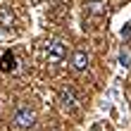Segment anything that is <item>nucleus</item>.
<instances>
[{
    "label": "nucleus",
    "instance_id": "obj_1",
    "mask_svg": "<svg viewBox=\"0 0 131 131\" xmlns=\"http://www.w3.org/2000/svg\"><path fill=\"white\" fill-rule=\"evenodd\" d=\"M64 57H67V43L62 38H55L48 45V50H45V62L48 64H60Z\"/></svg>",
    "mask_w": 131,
    "mask_h": 131
},
{
    "label": "nucleus",
    "instance_id": "obj_2",
    "mask_svg": "<svg viewBox=\"0 0 131 131\" xmlns=\"http://www.w3.org/2000/svg\"><path fill=\"white\" fill-rule=\"evenodd\" d=\"M14 122H17V126L29 129V126H34L36 114H34V110H29V107H19V110L14 112Z\"/></svg>",
    "mask_w": 131,
    "mask_h": 131
},
{
    "label": "nucleus",
    "instance_id": "obj_3",
    "mask_svg": "<svg viewBox=\"0 0 131 131\" xmlns=\"http://www.w3.org/2000/svg\"><path fill=\"white\" fill-rule=\"evenodd\" d=\"M60 100H62V107H64L67 112L79 110V95H76L72 88H64L62 93H60Z\"/></svg>",
    "mask_w": 131,
    "mask_h": 131
},
{
    "label": "nucleus",
    "instance_id": "obj_4",
    "mask_svg": "<svg viewBox=\"0 0 131 131\" xmlns=\"http://www.w3.org/2000/svg\"><path fill=\"white\" fill-rule=\"evenodd\" d=\"M88 67V52L86 50H76L72 55V69L74 72H83Z\"/></svg>",
    "mask_w": 131,
    "mask_h": 131
},
{
    "label": "nucleus",
    "instance_id": "obj_5",
    "mask_svg": "<svg viewBox=\"0 0 131 131\" xmlns=\"http://www.w3.org/2000/svg\"><path fill=\"white\" fill-rule=\"evenodd\" d=\"M17 69V57H14V52H3V57H0V72H14Z\"/></svg>",
    "mask_w": 131,
    "mask_h": 131
},
{
    "label": "nucleus",
    "instance_id": "obj_6",
    "mask_svg": "<svg viewBox=\"0 0 131 131\" xmlns=\"http://www.w3.org/2000/svg\"><path fill=\"white\" fill-rule=\"evenodd\" d=\"M0 26L3 29L14 26V14L10 12V7H5V5H0Z\"/></svg>",
    "mask_w": 131,
    "mask_h": 131
},
{
    "label": "nucleus",
    "instance_id": "obj_7",
    "mask_svg": "<svg viewBox=\"0 0 131 131\" xmlns=\"http://www.w3.org/2000/svg\"><path fill=\"white\" fill-rule=\"evenodd\" d=\"M88 7H91V12H93V14H103V12H105V7H107V5L103 3V0H95V3H91Z\"/></svg>",
    "mask_w": 131,
    "mask_h": 131
},
{
    "label": "nucleus",
    "instance_id": "obj_8",
    "mask_svg": "<svg viewBox=\"0 0 131 131\" xmlns=\"http://www.w3.org/2000/svg\"><path fill=\"white\" fill-rule=\"evenodd\" d=\"M122 36H124V38H131V24L126 26V31H122Z\"/></svg>",
    "mask_w": 131,
    "mask_h": 131
}]
</instances>
